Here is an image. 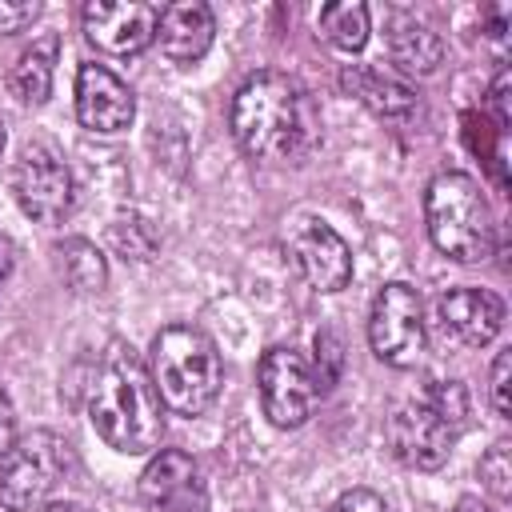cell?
I'll list each match as a JSON object with an SVG mask.
<instances>
[{"label":"cell","mask_w":512,"mask_h":512,"mask_svg":"<svg viewBox=\"0 0 512 512\" xmlns=\"http://www.w3.org/2000/svg\"><path fill=\"white\" fill-rule=\"evenodd\" d=\"M228 124L248 156L272 164H300L320 144V108L312 92L276 68L252 72L236 88Z\"/></svg>","instance_id":"6da1fadb"},{"label":"cell","mask_w":512,"mask_h":512,"mask_svg":"<svg viewBox=\"0 0 512 512\" xmlns=\"http://www.w3.org/2000/svg\"><path fill=\"white\" fill-rule=\"evenodd\" d=\"M88 420L96 436L124 456H144L160 444V392L152 384L148 364L128 344H112L104 352L88 392Z\"/></svg>","instance_id":"7a4b0ae2"},{"label":"cell","mask_w":512,"mask_h":512,"mask_svg":"<svg viewBox=\"0 0 512 512\" xmlns=\"http://www.w3.org/2000/svg\"><path fill=\"white\" fill-rule=\"evenodd\" d=\"M152 384L160 392V404H168L180 416H200L220 396L224 364L208 332L192 324H168L152 340Z\"/></svg>","instance_id":"3957f363"},{"label":"cell","mask_w":512,"mask_h":512,"mask_svg":"<svg viewBox=\"0 0 512 512\" xmlns=\"http://www.w3.org/2000/svg\"><path fill=\"white\" fill-rule=\"evenodd\" d=\"M432 244L456 264H480L496 248V216L484 188L468 172H440L424 192Z\"/></svg>","instance_id":"277c9868"},{"label":"cell","mask_w":512,"mask_h":512,"mask_svg":"<svg viewBox=\"0 0 512 512\" xmlns=\"http://www.w3.org/2000/svg\"><path fill=\"white\" fill-rule=\"evenodd\" d=\"M76 468V452L64 436L36 428L20 436L4 456H0V508L8 512H32L48 500V492L68 480Z\"/></svg>","instance_id":"5b68a950"},{"label":"cell","mask_w":512,"mask_h":512,"mask_svg":"<svg viewBox=\"0 0 512 512\" xmlns=\"http://www.w3.org/2000/svg\"><path fill=\"white\" fill-rule=\"evenodd\" d=\"M368 344L376 360L392 368H412L424 356L428 344V324H424V304L420 292L404 280H392L376 292L372 316H368Z\"/></svg>","instance_id":"8992f818"},{"label":"cell","mask_w":512,"mask_h":512,"mask_svg":"<svg viewBox=\"0 0 512 512\" xmlns=\"http://www.w3.org/2000/svg\"><path fill=\"white\" fill-rule=\"evenodd\" d=\"M12 192L24 216H32L36 224H60L76 204V184L68 164L40 140L20 148V160L12 168Z\"/></svg>","instance_id":"52a82bcc"},{"label":"cell","mask_w":512,"mask_h":512,"mask_svg":"<svg viewBox=\"0 0 512 512\" xmlns=\"http://www.w3.org/2000/svg\"><path fill=\"white\" fill-rule=\"evenodd\" d=\"M256 380H260L264 416L276 428H300L320 400V384H316L308 360L292 348H268L260 356Z\"/></svg>","instance_id":"ba28073f"},{"label":"cell","mask_w":512,"mask_h":512,"mask_svg":"<svg viewBox=\"0 0 512 512\" xmlns=\"http://www.w3.org/2000/svg\"><path fill=\"white\" fill-rule=\"evenodd\" d=\"M456 436L460 432L448 420H440V412L424 396L396 404L388 416V444H392L396 460L416 472H436L452 456Z\"/></svg>","instance_id":"9c48e42d"},{"label":"cell","mask_w":512,"mask_h":512,"mask_svg":"<svg viewBox=\"0 0 512 512\" xmlns=\"http://www.w3.org/2000/svg\"><path fill=\"white\" fill-rule=\"evenodd\" d=\"M88 44H96L104 56H140L156 40L160 8L144 0H92L80 12Z\"/></svg>","instance_id":"30bf717a"},{"label":"cell","mask_w":512,"mask_h":512,"mask_svg":"<svg viewBox=\"0 0 512 512\" xmlns=\"http://www.w3.org/2000/svg\"><path fill=\"white\" fill-rule=\"evenodd\" d=\"M288 256L316 292H340L352 280V252L344 236L316 216L296 220V228L288 232Z\"/></svg>","instance_id":"8fae6325"},{"label":"cell","mask_w":512,"mask_h":512,"mask_svg":"<svg viewBox=\"0 0 512 512\" xmlns=\"http://www.w3.org/2000/svg\"><path fill=\"white\" fill-rule=\"evenodd\" d=\"M436 328L460 348H484L504 328V300L488 288H448L436 300Z\"/></svg>","instance_id":"7c38bea8"},{"label":"cell","mask_w":512,"mask_h":512,"mask_svg":"<svg viewBox=\"0 0 512 512\" xmlns=\"http://www.w3.org/2000/svg\"><path fill=\"white\" fill-rule=\"evenodd\" d=\"M140 500L152 512H208V496L196 460L180 448H164L140 472Z\"/></svg>","instance_id":"4fadbf2b"},{"label":"cell","mask_w":512,"mask_h":512,"mask_svg":"<svg viewBox=\"0 0 512 512\" xmlns=\"http://www.w3.org/2000/svg\"><path fill=\"white\" fill-rule=\"evenodd\" d=\"M76 116L92 132H124L136 116V96L132 88L104 64H80L76 72Z\"/></svg>","instance_id":"5bb4252c"},{"label":"cell","mask_w":512,"mask_h":512,"mask_svg":"<svg viewBox=\"0 0 512 512\" xmlns=\"http://www.w3.org/2000/svg\"><path fill=\"white\" fill-rule=\"evenodd\" d=\"M212 36H216V20H212V8L208 4H200V0H176V4L160 8L156 40H160V48H164L168 60L196 64L212 48Z\"/></svg>","instance_id":"9a60e30c"},{"label":"cell","mask_w":512,"mask_h":512,"mask_svg":"<svg viewBox=\"0 0 512 512\" xmlns=\"http://www.w3.org/2000/svg\"><path fill=\"white\" fill-rule=\"evenodd\" d=\"M340 84H344V92H352L364 108H372L380 120H392V124L412 120L416 108H420V96H416V88H412L408 80L388 76V72L368 68V64H348V68L340 72Z\"/></svg>","instance_id":"2e32d148"},{"label":"cell","mask_w":512,"mask_h":512,"mask_svg":"<svg viewBox=\"0 0 512 512\" xmlns=\"http://www.w3.org/2000/svg\"><path fill=\"white\" fill-rule=\"evenodd\" d=\"M388 52L392 64L408 76H432L444 64V40L432 24L416 20V16H396L388 28Z\"/></svg>","instance_id":"e0dca14e"},{"label":"cell","mask_w":512,"mask_h":512,"mask_svg":"<svg viewBox=\"0 0 512 512\" xmlns=\"http://www.w3.org/2000/svg\"><path fill=\"white\" fill-rule=\"evenodd\" d=\"M56 256V268L64 276L68 288L76 292H100L108 284V260L100 256V248L92 240H80V236H68L52 248Z\"/></svg>","instance_id":"ac0fdd59"},{"label":"cell","mask_w":512,"mask_h":512,"mask_svg":"<svg viewBox=\"0 0 512 512\" xmlns=\"http://www.w3.org/2000/svg\"><path fill=\"white\" fill-rule=\"evenodd\" d=\"M52 64H56V36L36 40L8 72V88L20 104H40L52 88Z\"/></svg>","instance_id":"d6986e66"},{"label":"cell","mask_w":512,"mask_h":512,"mask_svg":"<svg viewBox=\"0 0 512 512\" xmlns=\"http://www.w3.org/2000/svg\"><path fill=\"white\" fill-rule=\"evenodd\" d=\"M320 36L340 52H360L368 40V8L360 0H336L320 8Z\"/></svg>","instance_id":"ffe728a7"},{"label":"cell","mask_w":512,"mask_h":512,"mask_svg":"<svg viewBox=\"0 0 512 512\" xmlns=\"http://www.w3.org/2000/svg\"><path fill=\"white\" fill-rule=\"evenodd\" d=\"M424 400L440 412V420H448L456 432L468 424V392H464V384L460 380H432L428 388H424Z\"/></svg>","instance_id":"44dd1931"},{"label":"cell","mask_w":512,"mask_h":512,"mask_svg":"<svg viewBox=\"0 0 512 512\" xmlns=\"http://www.w3.org/2000/svg\"><path fill=\"white\" fill-rule=\"evenodd\" d=\"M480 480H484V488L496 500H508L512 496V448H508V440H496L480 456Z\"/></svg>","instance_id":"7402d4cb"},{"label":"cell","mask_w":512,"mask_h":512,"mask_svg":"<svg viewBox=\"0 0 512 512\" xmlns=\"http://www.w3.org/2000/svg\"><path fill=\"white\" fill-rule=\"evenodd\" d=\"M340 368H344V344H340V336L336 332H316V372L312 376H316L320 392L336 384Z\"/></svg>","instance_id":"603a6c76"},{"label":"cell","mask_w":512,"mask_h":512,"mask_svg":"<svg viewBox=\"0 0 512 512\" xmlns=\"http://www.w3.org/2000/svg\"><path fill=\"white\" fill-rule=\"evenodd\" d=\"M40 16V0H0V36L24 32Z\"/></svg>","instance_id":"cb8c5ba5"},{"label":"cell","mask_w":512,"mask_h":512,"mask_svg":"<svg viewBox=\"0 0 512 512\" xmlns=\"http://www.w3.org/2000/svg\"><path fill=\"white\" fill-rule=\"evenodd\" d=\"M508 368H512V356L508 352H496L492 360V384H488V396H492V408L496 416H512V400H508Z\"/></svg>","instance_id":"d4e9b609"},{"label":"cell","mask_w":512,"mask_h":512,"mask_svg":"<svg viewBox=\"0 0 512 512\" xmlns=\"http://www.w3.org/2000/svg\"><path fill=\"white\" fill-rule=\"evenodd\" d=\"M332 512H392V508H388V500H384L380 492H372V488H352V492H344V496L332 504Z\"/></svg>","instance_id":"484cf974"},{"label":"cell","mask_w":512,"mask_h":512,"mask_svg":"<svg viewBox=\"0 0 512 512\" xmlns=\"http://www.w3.org/2000/svg\"><path fill=\"white\" fill-rule=\"evenodd\" d=\"M12 444H16V412H12V400H8L4 388H0V456H4Z\"/></svg>","instance_id":"4316f807"},{"label":"cell","mask_w":512,"mask_h":512,"mask_svg":"<svg viewBox=\"0 0 512 512\" xmlns=\"http://www.w3.org/2000/svg\"><path fill=\"white\" fill-rule=\"evenodd\" d=\"M452 512H492V508H488V504H484L480 496H460Z\"/></svg>","instance_id":"83f0119b"},{"label":"cell","mask_w":512,"mask_h":512,"mask_svg":"<svg viewBox=\"0 0 512 512\" xmlns=\"http://www.w3.org/2000/svg\"><path fill=\"white\" fill-rule=\"evenodd\" d=\"M36 512H88V508L76 504V500H52V504H44V508H36Z\"/></svg>","instance_id":"f1b7e54d"},{"label":"cell","mask_w":512,"mask_h":512,"mask_svg":"<svg viewBox=\"0 0 512 512\" xmlns=\"http://www.w3.org/2000/svg\"><path fill=\"white\" fill-rule=\"evenodd\" d=\"M8 272H12V252H8V244H0V284L8 280Z\"/></svg>","instance_id":"f546056e"},{"label":"cell","mask_w":512,"mask_h":512,"mask_svg":"<svg viewBox=\"0 0 512 512\" xmlns=\"http://www.w3.org/2000/svg\"><path fill=\"white\" fill-rule=\"evenodd\" d=\"M0 152H4V124H0Z\"/></svg>","instance_id":"4dcf8cb0"}]
</instances>
